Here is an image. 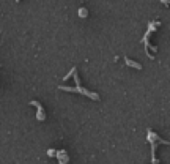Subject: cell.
Segmentation results:
<instances>
[{
	"label": "cell",
	"instance_id": "cell-1",
	"mask_svg": "<svg viewBox=\"0 0 170 164\" xmlns=\"http://www.w3.org/2000/svg\"><path fill=\"white\" fill-rule=\"evenodd\" d=\"M126 65L132 66V68H137V69H142V65L137 63V62H134V60H131V58H126Z\"/></svg>",
	"mask_w": 170,
	"mask_h": 164
},
{
	"label": "cell",
	"instance_id": "cell-2",
	"mask_svg": "<svg viewBox=\"0 0 170 164\" xmlns=\"http://www.w3.org/2000/svg\"><path fill=\"white\" fill-rule=\"evenodd\" d=\"M80 16H87V10H80Z\"/></svg>",
	"mask_w": 170,
	"mask_h": 164
},
{
	"label": "cell",
	"instance_id": "cell-3",
	"mask_svg": "<svg viewBox=\"0 0 170 164\" xmlns=\"http://www.w3.org/2000/svg\"><path fill=\"white\" fill-rule=\"evenodd\" d=\"M16 2H19V0H16Z\"/></svg>",
	"mask_w": 170,
	"mask_h": 164
}]
</instances>
